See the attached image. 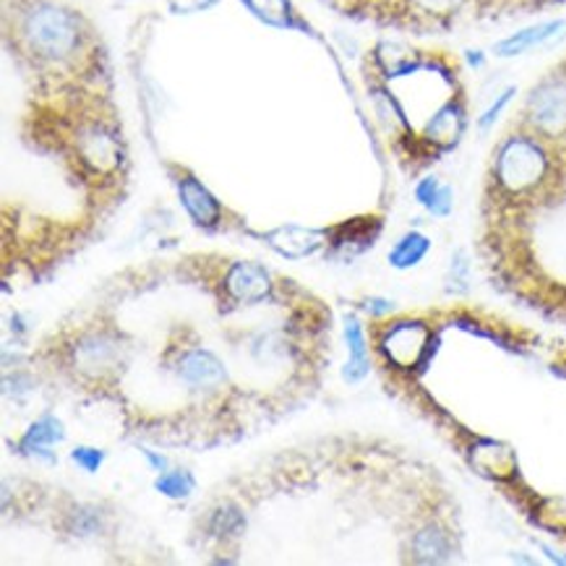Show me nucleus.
I'll return each mask as SVG.
<instances>
[{"label":"nucleus","mask_w":566,"mask_h":566,"mask_svg":"<svg viewBox=\"0 0 566 566\" xmlns=\"http://www.w3.org/2000/svg\"><path fill=\"white\" fill-rule=\"evenodd\" d=\"M13 53L42 82L71 86L97 74V34L90 21L61 0H13L6 11Z\"/></svg>","instance_id":"obj_1"},{"label":"nucleus","mask_w":566,"mask_h":566,"mask_svg":"<svg viewBox=\"0 0 566 566\" xmlns=\"http://www.w3.org/2000/svg\"><path fill=\"white\" fill-rule=\"evenodd\" d=\"M566 193V155L514 120L496 142L485 172V212L514 220L556 205Z\"/></svg>","instance_id":"obj_2"},{"label":"nucleus","mask_w":566,"mask_h":566,"mask_svg":"<svg viewBox=\"0 0 566 566\" xmlns=\"http://www.w3.org/2000/svg\"><path fill=\"white\" fill-rule=\"evenodd\" d=\"M483 0H353L355 9L384 27L416 34H439L457 27L468 11H481Z\"/></svg>","instance_id":"obj_3"},{"label":"nucleus","mask_w":566,"mask_h":566,"mask_svg":"<svg viewBox=\"0 0 566 566\" xmlns=\"http://www.w3.org/2000/svg\"><path fill=\"white\" fill-rule=\"evenodd\" d=\"M517 123L566 155V61L533 84L522 99Z\"/></svg>","instance_id":"obj_4"},{"label":"nucleus","mask_w":566,"mask_h":566,"mask_svg":"<svg viewBox=\"0 0 566 566\" xmlns=\"http://www.w3.org/2000/svg\"><path fill=\"white\" fill-rule=\"evenodd\" d=\"M431 350V329L423 322H395L387 326L381 339V353L395 368H416Z\"/></svg>","instance_id":"obj_5"},{"label":"nucleus","mask_w":566,"mask_h":566,"mask_svg":"<svg viewBox=\"0 0 566 566\" xmlns=\"http://www.w3.org/2000/svg\"><path fill=\"white\" fill-rule=\"evenodd\" d=\"M274 293L272 274L256 261H232L228 272L222 274V295L241 306L266 301Z\"/></svg>","instance_id":"obj_6"},{"label":"nucleus","mask_w":566,"mask_h":566,"mask_svg":"<svg viewBox=\"0 0 566 566\" xmlns=\"http://www.w3.org/2000/svg\"><path fill=\"white\" fill-rule=\"evenodd\" d=\"M74 366L90 379L113 374L115 366L123 363V345H118L111 332H90L74 345Z\"/></svg>","instance_id":"obj_7"},{"label":"nucleus","mask_w":566,"mask_h":566,"mask_svg":"<svg viewBox=\"0 0 566 566\" xmlns=\"http://www.w3.org/2000/svg\"><path fill=\"white\" fill-rule=\"evenodd\" d=\"M176 376L186 384V389L214 395L224 384V366L212 350L191 347V350H184L178 355Z\"/></svg>","instance_id":"obj_8"},{"label":"nucleus","mask_w":566,"mask_h":566,"mask_svg":"<svg viewBox=\"0 0 566 566\" xmlns=\"http://www.w3.org/2000/svg\"><path fill=\"white\" fill-rule=\"evenodd\" d=\"M566 34V21L564 19H551V21H541V24H530L520 32L510 34V38L499 40L493 45V55L496 57H520L530 53V50L546 48L551 42H556L558 38Z\"/></svg>","instance_id":"obj_9"},{"label":"nucleus","mask_w":566,"mask_h":566,"mask_svg":"<svg viewBox=\"0 0 566 566\" xmlns=\"http://www.w3.org/2000/svg\"><path fill=\"white\" fill-rule=\"evenodd\" d=\"M410 554L418 564H441L457 554V541L444 522L428 520L410 538Z\"/></svg>","instance_id":"obj_10"},{"label":"nucleus","mask_w":566,"mask_h":566,"mask_svg":"<svg viewBox=\"0 0 566 566\" xmlns=\"http://www.w3.org/2000/svg\"><path fill=\"white\" fill-rule=\"evenodd\" d=\"M178 196L180 201H184L186 212L191 214V220L199 224V228H214V224H220L222 205L199 178L191 176V172H184V178H178Z\"/></svg>","instance_id":"obj_11"},{"label":"nucleus","mask_w":566,"mask_h":566,"mask_svg":"<svg viewBox=\"0 0 566 566\" xmlns=\"http://www.w3.org/2000/svg\"><path fill=\"white\" fill-rule=\"evenodd\" d=\"M379 235H381L379 217H358V220H350L332 230L329 243H332V251L339 253V256L353 259L358 256V253L371 249Z\"/></svg>","instance_id":"obj_12"},{"label":"nucleus","mask_w":566,"mask_h":566,"mask_svg":"<svg viewBox=\"0 0 566 566\" xmlns=\"http://www.w3.org/2000/svg\"><path fill=\"white\" fill-rule=\"evenodd\" d=\"M345 339L350 358H347L343 368V379L355 387V384L368 379V374H371V353H368L366 332H363V324L355 316L345 318Z\"/></svg>","instance_id":"obj_13"},{"label":"nucleus","mask_w":566,"mask_h":566,"mask_svg":"<svg viewBox=\"0 0 566 566\" xmlns=\"http://www.w3.org/2000/svg\"><path fill=\"white\" fill-rule=\"evenodd\" d=\"M63 439H65L63 423L55 416L45 412V416H42L40 420H34L32 428H27V433L19 441V449H21V452H27V454L45 457V460L55 462V457L50 454V447L61 444Z\"/></svg>","instance_id":"obj_14"},{"label":"nucleus","mask_w":566,"mask_h":566,"mask_svg":"<svg viewBox=\"0 0 566 566\" xmlns=\"http://www.w3.org/2000/svg\"><path fill=\"white\" fill-rule=\"evenodd\" d=\"M431 249H433V243L426 232L410 230V232H405V235L397 238L395 245H391L387 261H389L391 270L408 272V270H416L420 261L431 253Z\"/></svg>","instance_id":"obj_15"},{"label":"nucleus","mask_w":566,"mask_h":566,"mask_svg":"<svg viewBox=\"0 0 566 566\" xmlns=\"http://www.w3.org/2000/svg\"><path fill=\"white\" fill-rule=\"evenodd\" d=\"M416 201L431 217L444 220L454 209V188L449 184H441L437 176H426L416 184Z\"/></svg>","instance_id":"obj_16"},{"label":"nucleus","mask_w":566,"mask_h":566,"mask_svg":"<svg viewBox=\"0 0 566 566\" xmlns=\"http://www.w3.org/2000/svg\"><path fill=\"white\" fill-rule=\"evenodd\" d=\"M280 235H285L287 241L272 243L280 253H285L290 259H301L314 253L318 245L329 241V232H316V230H303V228H280Z\"/></svg>","instance_id":"obj_17"},{"label":"nucleus","mask_w":566,"mask_h":566,"mask_svg":"<svg viewBox=\"0 0 566 566\" xmlns=\"http://www.w3.org/2000/svg\"><path fill=\"white\" fill-rule=\"evenodd\" d=\"M470 280H473V261H470L464 249L454 251L452 259H449L444 290L449 295H464L470 290Z\"/></svg>","instance_id":"obj_18"},{"label":"nucleus","mask_w":566,"mask_h":566,"mask_svg":"<svg viewBox=\"0 0 566 566\" xmlns=\"http://www.w3.org/2000/svg\"><path fill=\"white\" fill-rule=\"evenodd\" d=\"M264 24L293 27V6L290 0H243Z\"/></svg>","instance_id":"obj_19"},{"label":"nucleus","mask_w":566,"mask_h":566,"mask_svg":"<svg viewBox=\"0 0 566 566\" xmlns=\"http://www.w3.org/2000/svg\"><path fill=\"white\" fill-rule=\"evenodd\" d=\"M155 489L168 499H188L196 491V481L188 470L176 468V470H165V473H159V478L155 481Z\"/></svg>","instance_id":"obj_20"},{"label":"nucleus","mask_w":566,"mask_h":566,"mask_svg":"<svg viewBox=\"0 0 566 566\" xmlns=\"http://www.w3.org/2000/svg\"><path fill=\"white\" fill-rule=\"evenodd\" d=\"M564 3V0H483V13H533L551 9V6Z\"/></svg>","instance_id":"obj_21"},{"label":"nucleus","mask_w":566,"mask_h":566,"mask_svg":"<svg viewBox=\"0 0 566 566\" xmlns=\"http://www.w3.org/2000/svg\"><path fill=\"white\" fill-rule=\"evenodd\" d=\"M241 527H243V514L230 504L220 506V510L212 512V517H209V530H212L217 538H230V535L241 533Z\"/></svg>","instance_id":"obj_22"},{"label":"nucleus","mask_w":566,"mask_h":566,"mask_svg":"<svg viewBox=\"0 0 566 566\" xmlns=\"http://www.w3.org/2000/svg\"><path fill=\"white\" fill-rule=\"evenodd\" d=\"M514 97H517V86H506V90L499 94V97L493 99V103L485 107L481 115H478V130H481V134H489V130L499 123V118H502V113L510 107Z\"/></svg>","instance_id":"obj_23"},{"label":"nucleus","mask_w":566,"mask_h":566,"mask_svg":"<svg viewBox=\"0 0 566 566\" xmlns=\"http://www.w3.org/2000/svg\"><path fill=\"white\" fill-rule=\"evenodd\" d=\"M71 460H74L82 470H86V473H97L105 462V452L97 447H76L74 452H71Z\"/></svg>","instance_id":"obj_24"},{"label":"nucleus","mask_w":566,"mask_h":566,"mask_svg":"<svg viewBox=\"0 0 566 566\" xmlns=\"http://www.w3.org/2000/svg\"><path fill=\"white\" fill-rule=\"evenodd\" d=\"M397 306L391 301H384V297H371V301H366V311L374 316H384V314H391Z\"/></svg>","instance_id":"obj_25"},{"label":"nucleus","mask_w":566,"mask_h":566,"mask_svg":"<svg viewBox=\"0 0 566 566\" xmlns=\"http://www.w3.org/2000/svg\"><path fill=\"white\" fill-rule=\"evenodd\" d=\"M142 452H144V457H147V460H149L151 470H155V473H165V470H168V457L151 452V449H142Z\"/></svg>","instance_id":"obj_26"},{"label":"nucleus","mask_w":566,"mask_h":566,"mask_svg":"<svg viewBox=\"0 0 566 566\" xmlns=\"http://www.w3.org/2000/svg\"><path fill=\"white\" fill-rule=\"evenodd\" d=\"M468 61H470V63H473V65H475V69H481V65H483V61H485V57H483V53H481V50H468Z\"/></svg>","instance_id":"obj_27"}]
</instances>
